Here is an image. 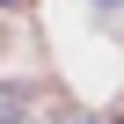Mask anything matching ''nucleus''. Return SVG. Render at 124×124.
<instances>
[{"mask_svg": "<svg viewBox=\"0 0 124 124\" xmlns=\"http://www.w3.org/2000/svg\"><path fill=\"white\" fill-rule=\"evenodd\" d=\"M117 124H124V117H117Z\"/></svg>", "mask_w": 124, "mask_h": 124, "instance_id": "4", "label": "nucleus"}, {"mask_svg": "<svg viewBox=\"0 0 124 124\" xmlns=\"http://www.w3.org/2000/svg\"><path fill=\"white\" fill-rule=\"evenodd\" d=\"M15 117H22V95H15V88H0V124H15Z\"/></svg>", "mask_w": 124, "mask_h": 124, "instance_id": "1", "label": "nucleus"}, {"mask_svg": "<svg viewBox=\"0 0 124 124\" xmlns=\"http://www.w3.org/2000/svg\"><path fill=\"white\" fill-rule=\"evenodd\" d=\"M0 8H22V0H0Z\"/></svg>", "mask_w": 124, "mask_h": 124, "instance_id": "2", "label": "nucleus"}, {"mask_svg": "<svg viewBox=\"0 0 124 124\" xmlns=\"http://www.w3.org/2000/svg\"><path fill=\"white\" fill-rule=\"evenodd\" d=\"M73 124H95V117H73Z\"/></svg>", "mask_w": 124, "mask_h": 124, "instance_id": "3", "label": "nucleus"}]
</instances>
